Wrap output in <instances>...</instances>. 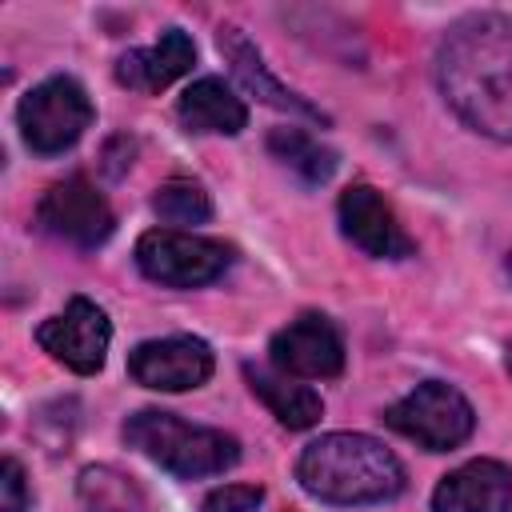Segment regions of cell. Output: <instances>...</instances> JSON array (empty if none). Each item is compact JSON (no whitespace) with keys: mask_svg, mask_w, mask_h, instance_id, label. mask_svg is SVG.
Segmentation results:
<instances>
[{"mask_svg":"<svg viewBox=\"0 0 512 512\" xmlns=\"http://www.w3.org/2000/svg\"><path fill=\"white\" fill-rule=\"evenodd\" d=\"M220 52L228 56L232 76L240 80V88H244L248 96L264 100L268 108H280V112L304 116V120H312V124H328V116H324L316 104H308L300 92H292L288 84H280V80L268 72V64H264L260 48H256L240 28H232V24H228V28H220Z\"/></svg>","mask_w":512,"mask_h":512,"instance_id":"7c38bea8","label":"cell"},{"mask_svg":"<svg viewBox=\"0 0 512 512\" xmlns=\"http://www.w3.org/2000/svg\"><path fill=\"white\" fill-rule=\"evenodd\" d=\"M152 212H156L164 224H180V228L208 224V220H212V196L204 192V184H196V180H188V176H172L168 184L156 188Z\"/></svg>","mask_w":512,"mask_h":512,"instance_id":"d6986e66","label":"cell"},{"mask_svg":"<svg viewBox=\"0 0 512 512\" xmlns=\"http://www.w3.org/2000/svg\"><path fill=\"white\" fill-rule=\"evenodd\" d=\"M92 116H96V108H92L84 84L72 76H48L36 88H28L24 100L16 104L20 136L36 156L68 152L88 132Z\"/></svg>","mask_w":512,"mask_h":512,"instance_id":"277c9868","label":"cell"},{"mask_svg":"<svg viewBox=\"0 0 512 512\" xmlns=\"http://www.w3.org/2000/svg\"><path fill=\"white\" fill-rule=\"evenodd\" d=\"M108 340H112V324L108 312L100 304H92L88 296H72L64 304V312L48 316L36 328V344L64 368H72L76 376H92L104 368L108 356Z\"/></svg>","mask_w":512,"mask_h":512,"instance_id":"ba28073f","label":"cell"},{"mask_svg":"<svg viewBox=\"0 0 512 512\" xmlns=\"http://www.w3.org/2000/svg\"><path fill=\"white\" fill-rule=\"evenodd\" d=\"M260 500H264L260 484H224V488L204 496L200 512H256Z\"/></svg>","mask_w":512,"mask_h":512,"instance_id":"ffe728a7","label":"cell"},{"mask_svg":"<svg viewBox=\"0 0 512 512\" xmlns=\"http://www.w3.org/2000/svg\"><path fill=\"white\" fill-rule=\"evenodd\" d=\"M216 360L200 336H164L144 340L128 352V376L156 392H188L212 376Z\"/></svg>","mask_w":512,"mask_h":512,"instance_id":"30bf717a","label":"cell"},{"mask_svg":"<svg viewBox=\"0 0 512 512\" xmlns=\"http://www.w3.org/2000/svg\"><path fill=\"white\" fill-rule=\"evenodd\" d=\"M124 444L180 480L220 476L224 468H232L240 460L236 436H228L220 428L188 424L176 412H160V408L132 412L124 420Z\"/></svg>","mask_w":512,"mask_h":512,"instance_id":"3957f363","label":"cell"},{"mask_svg":"<svg viewBox=\"0 0 512 512\" xmlns=\"http://www.w3.org/2000/svg\"><path fill=\"white\" fill-rule=\"evenodd\" d=\"M36 224L72 248H100L112 236L116 216L84 176H64L40 196Z\"/></svg>","mask_w":512,"mask_h":512,"instance_id":"52a82bcc","label":"cell"},{"mask_svg":"<svg viewBox=\"0 0 512 512\" xmlns=\"http://www.w3.org/2000/svg\"><path fill=\"white\" fill-rule=\"evenodd\" d=\"M436 84L472 132L512 140V20L500 12L456 20L436 52Z\"/></svg>","mask_w":512,"mask_h":512,"instance_id":"6da1fadb","label":"cell"},{"mask_svg":"<svg viewBox=\"0 0 512 512\" xmlns=\"http://www.w3.org/2000/svg\"><path fill=\"white\" fill-rule=\"evenodd\" d=\"M508 272H512V256H508Z\"/></svg>","mask_w":512,"mask_h":512,"instance_id":"7402d4cb","label":"cell"},{"mask_svg":"<svg viewBox=\"0 0 512 512\" xmlns=\"http://www.w3.org/2000/svg\"><path fill=\"white\" fill-rule=\"evenodd\" d=\"M244 380H248V388L268 404V412H272L284 428H292V432L312 428V424L324 416V400H320L312 388H304V384H296L292 376H284V372H268V368L244 364Z\"/></svg>","mask_w":512,"mask_h":512,"instance_id":"2e32d148","label":"cell"},{"mask_svg":"<svg viewBox=\"0 0 512 512\" xmlns=\"http://www.w3.org/2000/svg\"><path fill=\"white\" fill-rule=\"evenodd\" d=\"M176 120L188 132H216V136H236L248 124V108L244 100L220 80V76H200L196 84L184 88L180 104H176Z\"/></svg>","mask_w":512,"mask_h":512,"instance_id":"9a60e30c","label":"cell"},{"mask_svg":"<svg viewBox=\"0 0 512 512\" xmlns=\"http://www.w3.org/2000/svg\"><path fill=\"white\" fill-rule=\"evenodd\" d=\"M300 488L320 504H384L404 492V464L364 432H328L296 460Z\"/></svg>","mask_w":512,"mask_h":512,"instance_id":"7a4b0ae2","label":"cell"},{"mask_svg":"<svg viewBox=\"0 0 512 512\" xmlns=\"http://www.w3.org/2000/svg\"><path fill=\"white\" fill-rule=\"evenodd\" d=\"M384 424L416 440L424 452H452L472 436L476 412L460 388L444 380H424L384 412Z\"/></svg>","mask_w":512,"mask_h":512,"instance_id":"5b68a950","label":"cell"},{"mask_svg":"<svg viewBox=\"0 0 512 512\" xmlns=\"http://www.w3.org/2000/svg\"><path fill=\"white\" fill-rule=\"evenodd\" d=\"M512 504V472L500 460H468L432 492V512H504Z\"/></svg>","mask_w":512,"mask_h":512,"instance_id":"4fadbf2b","label":"cell"},{"mask_svg":"<svg viewBox=\"0 0 512 512\" xmlns=\"http://www.w3.org/2000/svg\"><path fill=\"white\" fill-rule=\"evenodd\" d=\"M76 496L84 512H152L140 484L112 464H88L76 480Z\"/></svg>","mask_w":512,"mask_h":512,"instance_id":"e0dca14e","label":"cell"},{"mask_svg":"<svg viewBox=\"0 0 512 512\" xmlns=\"http://www.w3.org/2000/svg\"><path fill=\"white\" fill-rule=\"evenodd\" d=\"M340 232L368 256L376 260H404L416 252L412 236L400 228L392 204L372 188V184H352L340 192Z\"/></svg>","mask_w":512,"mask_h":512,"instance_id":"8fae6325","label":"cell"},{"mask_svg":"<svg viewBox=\"0 0 512 512\" xmlns=\"http://www.w3.org/2000/svg\"><path fill=\"white\" fill-rule=\"evenodd\" d=\"M268 356L272 368L292 380H332L344 372V340L320 312H304L288 328H280L268 344Z\"/></svg>","mask_w":512,"mask_h":512,"instance_id":"9c48e42d","label":"cell"},{"mask_svg":"<svg viewBox=\"0 0 512 512\" xmlns=\"http://www.w3.org/2000/svg\"><path fill=\"white\" fill-rule=\"evenodd\" d=\"M196 64V44L180 28H168L152 48H132L116 60V80L136 92H160Z\"/></svg>","mask_w":512,"mask_h":512,"instance_id":"5bb4252c","label":"cell"},{"mask_svg":"<svg viewBox=\"0 0 512 512\" xmlns=\"http://www.w3.org/2000/svg\"><path fill=\"white\" fill-rule=\"evenodd\" d=\"M236 252L224 240L176 232V228H156L136 240V268L164 284V288H200L220 280L232 268Z\"/></svg>","mask_w":512,"mask_h":512,"instance_id":"8992f818","label":"cell"},{"mask_svg":"<svg viewBox=\"0 0 512 512\" xmlns=\"http://www.w3.org/2000/svg\"><path fill=\"white\" fill-rule=\"evenodd\" d=\"M28 484H24V468L8 456L0 464V512H24L28 508Z\"/></svg>","mask_w":512,"mask_h":512,"instance_id":"44dd1931","label":"cell"},{"mask_svg":"<svg viewBox=\"0 0 512 512\" xmlns=\"http://www.w3.org/2000/svg\"><path fill=\"white\" fill-rule=\"evenodd\" d=\"M268 152L276 156V160H284L292 172H300L308 184H324L332 172H336V152L332 148H324V144H316L308 132H300V128H276L272 136H268Z\"/></svg>","mask_w":512,"mask_h":512,"instance_id":"ac0fdd59","label":"cell"}]
</instances>
